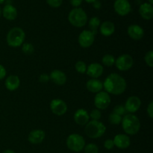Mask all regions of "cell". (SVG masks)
<instances>
[{"label":"cell","mask_w":153,"mask_h":153,"mask_svg":"<svg viewBox=\"0 0 153 153\" xmlns=\"http://www.w3.org/2000/svg\"><path fill=\"white\" fill-rule=\"evenodd\" d=\"M103 88L105 89L108 94L120 95L126 89V82L119 74L111 73L105 80Z\"/></svg>","instance_id":"6da1fadb"},{"label":"cell","mask_w":153,"mask_h":153,"mask_svg":"<svg viewBox=\"0 0 153 153\" xmlns=\"http://www.w3.org/2000/svg\"><path fill=\"white\" fill-rule=\"evenodd\" d=\"M121 123L124 131L129 135H134L140 131V120L137 116L132 114L124 115L123 118H122Z\"/></svg>","instance_id":"7a4b0ae2"},{"label":"cell","mask_w":153,"mask_h":153,"mask_svg":"<svg viewBox=\"0 0 153 153\" xmlns=\"http://www.w3.org/2000/svg\"><path fill=\"white\" fill-rule=\"evenodd\" d=\"M85 134L91 138H99L105 134L106 127L99 120H91L86 124L85 128Z\"/></svg>","instance_id":"3957f363"},{"label":"cell","mask_w":153,"mask_h":153,"mask_svg":"<svg viewBox=\"0 0 153 153\" xmlns=\"http://www.w3.org/2000/svg\"><path fill=\"white\" fill-rule=\"evenodd\" d=\"M25 34L23 30L19 27H14L8 31L7 34V43L11 47H19L23 43Z\"/></svg>","instance_id":"277c9868"},{"label":"cell","mask_w":153,"mask_h":153,"mask_svg":"<svg viewBox=\"0 0 153 153\" xmlns=\"http://www.w3.org/2000/svg\"><path fill=\"white\" fill-rule=\"evenodd\" d=\"M68 20L73 26L81 28L86 25L88 22V16L83 9L81 7H76L69 13Z\"/></svg>","instance_id":"5b68a950"},{"label":"cell","mask_w":153,"mask_h":153,"mask_svg":"<svg viewBox=\"0 0 153 153\" xmlns=\"http://www.w3.org/2000/svg\"><path fill=\"white\" fill-rule=\"evenodd\" d=\"M67 146L73 152H79L84 149L85 146V140L82 135L79 134H72L67 139Z\"/></svg>","instance_id":"8992f818"},{"label":"cell","mask_w":153,"mask_h":153,"mask_svg":"<svg viewBox=\"0 0 153 153\" xmlns=\"http://www.w3.org/2000/svg\"><path fill=\"white\" fill-rule=\"evenodd\" d=\"M94 104L99 109L104 110L107 108L111 104V97L107 92L100 91L97 93L94 98Z\"/></svg>","instance_id":"52a82bcc"},{"label":"cell","mask_w":153,"mask_h":153,"mask_svg":"<svg viewBox=\"0 0 153 153\" xmlns=\"http://www.w3.org/2000/svg\"><path fill=\"white\" fill-rule=\"evenodd\" d=\"M133 58L127 54L120 55L115 61L117 68L120 71H127L131 68L133 65Z\"/></svg>","instance_id":"ba28073f"},{"label":"cell","mask_w":153,"mask_h":153,"mask_svg":"<svg viewBox=\"0 0 153 153\" xmlns=\"http://www.w3.org/2000/svg\"><path fill=\"white\" fill-rule=\"evenodd\" d=\"M50 109L52 113L58 116L64 115L67 111V105L65 102L60 99H55L50 103Z\"/></svg>","instance_id":"9c48e42d"},{"label":"cell","mask_w":153,"mask_h":153,"mask_svg":"<svg viewBox=\"0 0 153 153\" xmlns=\"http://www.w3.org/2000/svg\"><path fill=\"white\" fill-rule=\"evenodd\" d=\"M94 40L95 35L88 30H84L79 36V43L83 48H88L92 46Z\"/></svg>","instance_id":"30bf717a"},{"label":"cell","mask_w":153,"mask_h":153,"mask_svg":"<svg viewBox=\"0 0 153 153\" xmlns=\"http://www.w3.org/2000/svg\"><path fill=\"white\" fill-rule=\"evenodd\" d=\"M114 7L116 13L120 16H126L131 10V4L128 0H116Z\"/></svg>","instance_id":"8fae6325"},{"label":"cell","mask_w":153,"mask_h":153,"mask_svg":"<svg viewBox=\"0 0 153 153\" xmlns=\"http://www.w3.org/2000/svg\"><path fill=\"white\" fill-rule=\"evenodd\" d=\"M140 105H141V101L140 98L135 96H132L126 100L124 107L128 113H134L139 110Z\"/></svg>","instance_id":"7c38bea8"},{"label":"cell","mask_w":153,"mask_h":153,"mask_svg":"<svg viewBox=\"0 0 153 153\" xmlns=\"http://www.w3.org/2000/svg\"><path fill=\"white\" fill-rule=\"evenodd\" d=\"M114 146L121 149H127L131 144V140L126 134H119L114 137L113 140Z\"/></svg>","instance_id":"4fadbf2b"},{"label":"cell","mask_w":153,"mask_h":153,"mask_svg":"<svg viewBox=\"0 0 153 153\" xmlns=\"http://www.w3.org/2000/svg\"><path fill=\"white\" fill-rule=\"evenodd\" d=\"M86 73L92 79H97L103 73V67L98 63H92L87 67Z\"/></svg>","instance_id":"5bb4252c"},{"label":"cell","mask_w":153,"mask_h":153,"mask_svg":"<svg viewBox=\"0 0 153 153\" xmlns=\"http://www.w3.org/2000/svg\"><path fill=\"white\" fill-rule=\"evenodd\" d=\"M127 33L131 39L139 40L144 35V31L143 28L138 25H131L127 29Z\"/></svg>","instance_id":"9a60e30c"},{"label":"cell","mask_w":153,"mask_h":153,"mask_svg":"<svg viewBox=\"0 0 153 153\" xmlns=\"http://www.w3.org/2000/svg\"><path fill=\"white\" fill-rule=\"evenodd\" d=\"M45 136H46V134L43 130L35 129L29 133L28 140L32 144H39L43 141Z\"/></svg>","instance_id":"2e32d148"},{"label":"cell","mask_w":153,"mask_h":153,"mask_svg":"<svg viewBox=\"0 0 153 153\" xmlns=\"http://www.w3.org/2000/svg\"><path fill=\"white\" fill-rule=\"evenodd\" d=\"M90 117L88 111L85 109H79L74 114V120L78 125L85 126L89 122Z\"/></svg>","instance_id":"e0dca14e"},{"label":"cell","mask_w":153,"mask_h":153,"mask_svg":"<svg viewBox=\"0 0 153 153\" xmlns=\"http://www.w3.org/2000/svg\"><path fill=\"white\" fill-rule=\"evenodd\" d=\"M51 80L58 85H63L67 82V76L64 72L59 70H55L51 73L49 76Z\"/></svg>","instance_id":"ac0fdd59"},{"label":"cell","mask_w":153,"mask_h":153,"mask_svg":"<svg viewBox=\"0 0 153 153\" xmlns=\"http://www.w3.org/2000/svg\"><path fill=\"white\" fill-rule=\"evenodd\" d=\"M139 13L141 16L142 18L144 19L149 20L152 19L153 17V7L152 4L149 3L145 2L143 4H140L139 7Z\"/></svg>","instance_id":"d6986e66"},{"label":"cell","mask_w":153,"mask_h":153,"mask_svg":"<svg viewBox=\"0 0 153 153\" xmlns=\"http://www.w3.org/2000/svg\"><path fill=\"white\" fill-rule=\"evenodd\" d=\"M86 87L90 92L97 94L103 89V83L97 79H91L88 81Z\"/></svg>","instance_id":"ffe728a7"},{"label":"cell","mask_w":153,"mask_h":153,"mask_svg":"<svg viewBox=\"0 0 153 153\" xmlns=\"http://www.w3.org/2000/svg\"><path fill=\"white\" fill-rule=\"evenodd\" d=\"M100 33L102 34L103 36L105 37H109V36L112 35L115 31V25L114 24L110 21H105V22H102L100 25Z\"/></svg>","instance_id":"44dd1931"},{"label":"cell","mask_w":153,"mask_h":153,"mask_svg":"<svg viewBox=\"0 0 153 153\" xmlns=\"http://www.w3.org/2000/svg\"><path fill=\"white\" fill-rule=\"evenodd\" d=\"M5 87L8 91H16L20 85V80L16 76H10L6 79Z\"/></svg>","instance_id":"7402d4cb"},{"label":"cell","mask_w":153,"mask_h":153,"mask_svg":"<svg viewBox=\"0 0 153 153\" xmlns=\"http://www.w3.org/2000/svg\"><path fill=\"white\" fill-rule=\"evenodd\" d=\"M2 15L7 20H13L17 16V10L12 4H6L2 10Z\"/></svg>","instance_id":"603a6c76"},{"label":"cell","mask_w":153,"mask_h":153,"mask_svg":"<svg viewBox=\"0 0 153 153\" xmlns=\"http://www.w3.org/2000/svg\"><path fill=\"white\" fill-rule=\"evenodd\" d=\"M100 25V19L97 16H94L91 18L89 21V27L90 31L96 35L98 32V28Z\"/></svg>","instance_id":"cb8c5ba5"},{"label":"cell","mask_w":153,"mask_h":153,"mask_svg":"<svg viewBox=\"0 0 153 153\" xmlns=\"http://www.w3.org/2000/svg\"><path fill=\"white\" fill-rule=\"evenodd\" d=\"M115 59L114 57L111 55H109V54H107V55H104L102 59V64H104L106 67H111L114 64H115Z\"/></svg>","instance_id":"d4e9b609"},{"label":"cell","mask_w":153,"mask_h":153,"mask_svg":"<svg viewBox=\"0 0 153 153\" xmlns=\"http://www.w3.org/2000/svg\"><path fill=\"white\" fill-rule=\"evenodd\" d=\"M108 120L109 122L113 125H119L122 122V117L114 113H112L109 115Z\"/></svg>","instance_id":"484cf974"},{"label":"cell","mask_w":153,"mask_h":153,"mask_svg":"<svg viewBox=\"0 0 153 153\" xmlns=\"http://www.w3.org/2000/svg\"><path fill=\"white\" fill-rule=\"evenodd\" d=\"M85 153H98L99 148L94 143H88V145L85 146Z\"/></svg>","instance_id":"4316f807"},{"label":"cell","mask_w":153,"mask_h":153,"mask_svg":"<svg viewBox=\"0 0 153 153\" xmlns=\"http://www.w3.org/2000/svg\"><path fill=\"white\" fill-rule=\"evenodd\" d=\"M75 67H76V70H77L78 73H82V74L85 73L87 71V65L84 61H78L75 65Z\"/></svg>","instance_id":"83f0119b"},{"label":"cell","mask_w":153,"mask_h":153,"mask_svg":"<svg viewBox=\"0 0 153 153\" xmlns=\"http://www.w3.org/2000/svg\"><path fill=\"white\" fill-rule=\"evenodd\" d=\"M22 50L25 55H31L34 51V46L29 43H24L22 46Z\"/></svg>","instance_id":"f1b7e54d"},{"label":"cell","mask_w":153,"mask_h":153,"mask_svg":"<svg viewBox=\"0 0 153 153\" xmlns=\"http://www.w3.org/2000/svg\"><path fill=\"white\" fill-rule=\"evenodd\" d=\"M144 60L146 64L149 66V67H153V52L152 50L149 51L146 54L144 57Z\"/></svg>","instance_id":"f546056e"},{"label":"cell","mask_w":153,"mask_h":153,"mask_svg":"<svg viewBox=\"0 0 153 153\" xmlns=\"http://www.w3.org/2000/svg\"><path fill=\"white\" fill-rule=\"evenodd\" d=\"M126 112L127 111L126 110L125 107H124L123 105H119L115 106L114 108L113 113L122 117L123 115H126Z\"/></svg>","instance_id":"4dcf8cb0"},{"label":"cell","mask_w":153,"mask_h":153,"mask_svg":"<svg viewBox=\"0 0 153 153\" xmlns=\"http://www.w3.org/2000/svg\"><path fill=\"white\" fill-rule=\"evenodd\" d=\"M102 114L100 112V110L98 109H94L93 111H91V114H90L89 117L93 120H99L101 118Z\"/></svg>","instance_id":"1f68e13d"},{"label":"cell","mask_w":153,"mask_h":153,"mask_svg":"<svg viewBox=\"0 0 153 153\" xmlns=\"http://www.w3.org/2000/svg\"><path fill=\"white\" fill-rule=\"evenodd\" d=\"M63 0H46L49 6L52 7H58L62 4Z\"/></svg>","instance_id":"d6a6232c"},{"label":"cell","mask_w":153,"mask_h":153,"mask_svg":"<svg viewBox=\"0 0 153 153\" xmlns=\"http://www.w3.org/2000/svg\"><path fill=\"white\" fill-rule=\"evenodd\" d=\"M104 147L105 149H107L108 150H110L112 149L114 147V143L113 140H111V139H108L105 141L104 142Z\"/></svg>","instance_id":"836d02e7"},{"label":"cell","mask_w":153,"mask_h":153,"mask_svg":"<svg viewBox=\"0 0 153 153\" xmlns=\"http://www.w3.org/2000/svg\"><path fill=\"white\" fill-rule=\"evenodd\" d=\"M49 79H50L49 76L46 74V73H43V74L40 75V77H39V81H40L41 83H47L49 81Z\"/></svg>","instance_id":"e575fe53"},{"label":"cell","mask_w":153,"mask_h":153,"mask_svg":"<svg viewBox=\"0 0 153 153\" xmlns=\"http://www.w3.org/2000/svg\"><path fill=\"white\" fill-rule=\"evenodd\" d=\"M147 114L150 118L153 117V102H151L147 107Z\"/></svg>","instance_id":"d590c367"},{"label":"cell","mask_w":153,"mask_h":153,"mask_svg":"<svg viewBox=\"0 0 153 153\" xmlns=\"http://www.w3.org/2000/svg\"><path fill=\"white\" fill-rule=\"evenodd\" d=\"M6 76V70L1 64H0V80L4 79Z\"/></svg>","instance_id":"8d00e7d4"},{"label":"cell","mask_w":153,"mask_h":153,"mask_svg":"<svg viewBox=\"0 0 153 153\" xmlns=\"http://www.w3.org/2000/svg\"><path fill=\"white\" fill-rule=\"evenodd\" d=\"M70 4L75 7H78L82 3V0H70Z\"/></svg>","instance_id":"74e56055"},{"label":"cell","mask_w":153,"mask_h":153,"mask_svg":"<svg viewBox=\"0 0 153 153\" xmlns=\"http://www.w3.org/2000/svg\"><path fill=\"white\" fill-rule=\"evenodd\" d=\"M93 6H94V8H96V9L101 8V6H102L101 2H100V1H98V0H96L95 1H94V2H93Z\"/></svg>","instance_id":"f35d334b"},{"label":"cell","mask_w":153,"mask_h":153,"mask_svg":"<svg viewBox=\"0 0 153 153\" xmlns=\"http://www.w3.org/2000/svg\"><path fill=\"white\" fill-rule=\"evenodd\" d=\"M2 153H15L13 152V150H10V149H6V150H4V152H2Z\"/></svg>","instance_id":"ab89813d"},{"label":"cell","mask_w":153,"mask_h":153,"mask_svg":"<svg viewBox=\"0 0 153 153\" xmlns=\"http://www.w3.org/2000/svg\"><path fill=\"white\" fill-rule=\"evenodd\" d=\"M85 1H86L88 3H93L94 1H95L96 0H85Z\"/></svg>","instance_id":"60d3db41"},{"label":"cell","mask_w":153,"mask_h":153,"mask_svg":"<svg viewBox=\"0 0 153 153\" xmlns=\"http://www.w3.org/2000/svg\"><path fill=\"white\" fill-rule=\"evenodd\" d=\"M1 14H2V10H1V7H0V17H1Z\"/></svg>","instance_id":"b9f144b4"},{"label":"cell","mask_w":153,"mask_h":153,"mask_svg":"<svg viewBox=\"0 0 153 153\" xmlns=\"http://www.w3.org/2000/svg\"><path fill=\"white\" fill-rule=\"evenodd\" d=\"M149 4H153V0H149Z\"/></svg>","instance_id":"7bdbcfd3"},{"label":"cell","mask_w":153,"mask_h":153,"mask_svg":"<svg viewBox=\"0 0 153 153\" xmlns=\"http://www.w3.org/2000/svg\"><path fill=\"white\" fill-rule=\"evenodd\" d=\"M4 1H5V0H0V4H2V3L4 2Z\"/></svg>","instance_id":"ee69618b"}]
</instances>
